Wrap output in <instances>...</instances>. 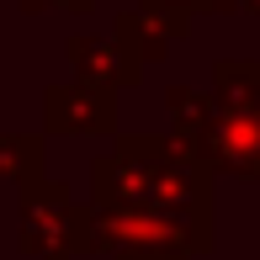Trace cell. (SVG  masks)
<instances>
[{"mask_svg": "<svg viewBox=\"0 0 260 260\" xmlns=\"http://www.w3.org/2000/svg\"><path fill=\"white\" fill-rule=\"evenodd\" d=\"M96 202L159 207L191 229V250H207V170L175 138H122L117 154L96 165Z\"/></svg>", "mask_w": 260, "mask_h": 260, "instance_id": "cell-1", "label": "cell"}, {"mask_svg": "<svg viewBox=\"0 0 260 260\" xmlns=\"http://www.w3.org/2000/svg\"><path fill=\"white\" fill-rule=\"evenodd\" d=\"M69 212L75 207H69L64 186H48V181L32 175L27 181V202H21V244H27L32 255H43V260H64L69 255V244H64Z\"/></svg>", "mask_w": 260, "mask_h": 260, "instance_id": "cell-2", "label": "cell"}, {"mask_svg": "<svg viewBox=\"0 0 260 260\" xmlns=\"http://www.w3.org/2000/svg\"><path fill=\"white\" fill-rule=\"evenodd\" d=\"M48 127L58 133H112L117 127V96L112 85H53L48 90Z\"/></svg>", "mask_w": 260, "mask_h": 260, "instance_id": "cell-3", "label": "cell"}, {"mask_svg": "<svg viewBox=\"0 0 260 260\" xmlns=\"http://www.w3.org/2000/svg\"><path fill=\"white\" fill-rule=\"evenodd\" d=\"M69 64H75V75L85 80V85H133L138 80V64L117 48V38H69Z\"/></svg>", "mask_w": 260, "mask_h": 260, "instance_id": "cell-4", "label": "cell"}, {"mask_svg": "<svg viewBox=\"0 0 260 260\" xmlns=\"http://www.w3.org/2000/svg\"><path fill=\"white\" fill-rule=\"evenodd\" d=\"M117 48H122L133 64H154V58H165V43H170V32L159 27L149 11H127L122 21H117Z\"/></svg>", "mask_w": 260, "mask_h": 260, "instance_id": "cell-5", "label": "cell"}, {"mask_svg": "<svg viewBox=\"0 0 260 260\" xmlns=\"http://www.w3.org/2000/svg\"><path fill=\"white\" fill-rule=\"evenodd\" d=\"M165 106H170V122H175V144H191L212 122V101H202L191 85H170L165 90Z\"/></svg>", "mask_w": 260, "mask_h": 260, "instance_id": "cell-6", "label": "cell"}, {"mask_svg": "<svg viewBox=\"0 0 260 260\" xmlns=\"http://www.w3.org/2000/svg\"><path fill=\"white\" fill-rule=\"evenodd\" d=\"M212 80H218V101H212V106H255L260 101V64L223 58Z\"/></svg>", "mask_w": 260, "mask_h": 260, "instance_id": "cell-7", "label": "cell"}, {"mask_svg": "<svg viewBox=\"0 0 260 260\" xmlns=\"http://www.w3.org/2000/svg\"><path fill=\"white\" fill-rule=\"evenodd\" d=\"M43 170V149L38 138H0V181L16 175V181H32Z\"/></svg>", "mask_w": 260, "mask_h": 260, "instance_id": "cell-8", "label": "cell"}, {"mask_svg": "<svg viewBox=\"0 0 260 260\" xmlns=\"http://www.w3.org/2000/svg\"><path fill=\"white\" fill-rule=\"evenodd\" d=\"M144 11L159 21L170 38H186L191 32V11H197V0H144Z\"/></svg>", "mask_w": 260, "mask_h": 260, "instance_id": "cell-9", "label": "cell"}, {"mask_svg": "<svg viewBox=\"0 0 260 260\" xmlns=\"http://www.w3.org/2000/svg\"><path fill=\"white\" fill-rule=\"evenodd\" d=\"M27 11H48V6H58V11H90V0H21Z\"/></svg>", "mask_w": 260, "mask_h": 260, "instance_id": "cell-10", "label": "cell"}, {"mask_svg": "<svg viewBox=\"0 0 260 260\" xmlns=\"http://www.w3.org/2000/svg\"><path fill=\"white\" fill-rule=\"evenodd\" d=\"M197 11H212V16H229V11H239V0H197Z\"/></svg>", "mask_w": 260, "mask_h": 260, "instance_id": "cell-11", "label": "cell"}, {"mask_svg": "<svg viewBox=\"0 0 260 260\" xmlns=\"http://www.w3.org/2000/svg\"><path fill=\"white\" fill-rule=\"evenodd\" d=\"M239 6H244V11H255V16H260V0H239Z\"/></svg>", "mask_w": 260, "mask_h": 260, "instance_id": "cell-12", "label": "cell"}]
</instances>
